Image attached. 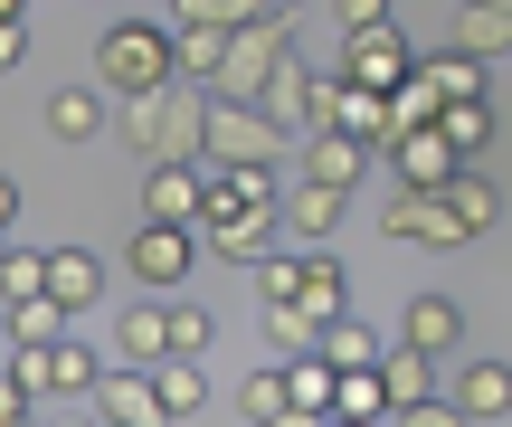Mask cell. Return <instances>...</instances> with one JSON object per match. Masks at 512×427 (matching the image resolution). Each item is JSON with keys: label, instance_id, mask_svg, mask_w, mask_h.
<instances>
[{"label": "cell", "instance_id": "6da1fadb", "mask_svg": "<svg viewBox=\"0 0 512 427\" xmlns=\"http://www.w3.org/2000/svg\"><path fill=\"white\" fill-rule=\"evenodd\" d=\"M95 380H105V361H95L76 333H57V342H10L0 418H19V427H29V418H38V399H67V409H86V399H95Z\"/></svg>", "mask_w": 512, "mask_h": 427}, {"label": "cell", "instance_id": "7a4b0ae2", "mask_svg": "<svg viewBox=\"0 0 512 427\" xmlns=\"http://www.w3.org/2000/svg\"><path fill=\"white\" fill-rule=\"evenodd\" d=\"M219 105V95H209ZM209 105L190 86H162V95H124V143L143 152V162H209Z\"/></svg>", "mask_w": 512, "mask_h": 427}, {"label": "cell", "instance_id": "3957f363", "mask_svg": "<svg viewBox=\"0 0 512 427\" xmlns=\"http://www.w3.org/2000/svg\"><path fill=\"white\" fill-rule=\"evenodd\" d=\"M95 86H114V105H124V95L181 86V38L152 29V19H114V29L95 38Z\"/></svg>", "mask_w": 512, "mask_h": 427}, {"label": "cell", "instance_id": "277c9868", "mask_svg": "<svg viewBox=\"0 0 512 427\" xmlns=\"http://www.w3.org/2000/svg\"><path fill=\"white\" fill-rule=\"evenodd\" d=\"M294 152V124H275L266 105H247V95H219L209 105V162L238 171V162H285Z\"/></svg>", "mask_w": 512, "mask_h": 427}, {"label": "cell", "instance_id": "5b68a950", "mask_svg": "<svg viewBox=\"0 0 512 427\" xmlns=\"http://www.w3.org/2000/svg\"><path fill=\"white\" fill-rule=\"evenodd\" d=\"M200 257H209L200 219H143V228H133V247H124L133 285H152V295H171V285H181V276H190Z\"/></svg>", "mask_w": 512, "mask_h": 427}, {"label": "cell", "instance_id": "8992f818", "mask_svg": "<svg viewBox=\"0 0 512 427\" xmlns=\"http://www.w3.org/2000/svg\"><path fill=\"white\" fill-rule=\"evenodd\" d=\"M342 76H361V86H380V95H399L408 76H418V48H408L399 29H342Z\"/></svg>", "mask_w": 512, "mask_h": 427}, {"label": "cell", "instance_id": "52a82bcc", "mask_svg": "<svg viewBox=\"0 0 512 427\" xmlns=\"http://www.w3.org/2000/svg\"><path fill=\"white\" fill-rule=\"evenodd\" d=\"M86 418H105V427H162V380L152 371H133V361H114L105 380H95V399H86Z\"/></svg>", "mask_w": 512, "mask_h": 427}, {"label": "cell", "instance_id": "ba28073f", "mask_svg": "<svg viewBox=\"0 0 512 427\" xmlns=\"http://www.w3.org/2000/svg\"><path fill=\"white\" fill-rule=\"evenodd\" d=\"M380 228H389V238H427V247H465V238H475V228L456 219V200H446V190H418V181L380 209Z\"/></svg>", "mask_w": 512, "mask_h": 427}, {"label": "cell", "instance_id": "9c48e42d", "mask_svg": "<svg viewBox=\"0 0 512 427\" xmlns=\"http://www.w3.org/2000/svg\"><path fill=\"white\" fill-rule=\"evenodd\" d=\"M389 171H399V181H418V190H446L465 171V152L446 143L437 124H418V133H399V143H389Z\"/></svg>", "mask_w": 512, "mask_h": 427}, {"label": "cell", "instance_id": "30bf717a", "mask_svg": "<svg viewBox=\"0 0 512 427\" xmlns=\"http://www.w3.org/2000/svg\"><path fill=\"white\" fill-rule=\"evenodd\" d=\"M209 209V171L200 162H152L143 171V219H200Z\"/></svg>", "mask_w": 512, "mask_h": 427}, {"label": "cell", "instance_id": "8fae6325", "mask_svg": "<svg viewBox=\"0 0 512 427\" xmlns=\"http://www.w3.org/2000/svg\"><path fill=\"white\" fill-rule=\"evenodd\" d=\"M171 38H181V76H190V86H219V76H228V48H238V29L171 10Z\"/></svg>", "mask_w": 512, "mask_h": 427}, {"label": "cell", "instance_id": "7c38bea8", "mask_svg": "<svg viewBox=\"0 0 512 427\" xmlns=\"http://www.w3.org/2000/svg\"><path fill=\"white\" fill-rule=\"evenodd\" d=\"M342 209H351V190H332V181H313V171H294V190H285V228L304 247H323L332 228H342Z\"/></svg>", "mask_w": 512, "mask_h": 427}, {"label": "cell", "instance_id": "4fadbf2b", "mask_svg": "<svg viewBox=\"0 0 512 427\" xmlns=\"http://www.w3.org/2000/svg\"><path fill=\"white\" fill-rule=\"evenodd\" d=\"M114 361L162 371V361H171V304H124V323H114Z\"/></svg>", "mask_w": 512, "mask_h": 427}, {"label": "cell", "instance_id": "5bb4252c", "mask_svg": "<svg viewBox=\"0 0 512 427\" xmlns=\"http://www.w3.org/2000/svg\"><path fill=\"white\" fill-rule=\"evenodd\" d=\"M48 295L67 304V314H95V304H105V257H95V247H48Z\"/></svg>", "mask_w": 512, "mask_h": 427}, {"label": "cell", "instance_id": "9a60e30c", "mask_svg": "<svg viewBox=\"0 0 512 427\" xmlns=\"http://www.w3.org/2000/svg\"><path fill=\"white\" fill-rule=\"evenodd\" d=\"M114 86H57L48 95V143H95V133L114 124Z\"/></svg>", "mask_w": 512, "mask_h": 427}, {"label": "cell", "instance_id": "2e32d148", "mask_svg": "<svg viewBox=\"0 0 512 427\" xmlns=\"http://www.w3.org/2000/svg\"><path fill=\"white\" fill-rule=\"evenodd\" d=\"M370 162H380V152H370L361 133H342V124H332V133H304V171H313V181H332V190H351Z\"/></svg>", "mask_w": 512, "mask_h": 427}, {"label": "cell", "instance_id": "e0dca14e", "mask_svg": "<svg viewBox=\"0 0 512 427\" xmlns=\"http://www.w3.org/2000/svg\"><path fill=\"white\" fill-rule=\"evenodd\" d=\"M427 361H437V352H427V342H408V333H399V342L380 352V371H389V409H399V418L437 399V380H427Z\"/></svg>", "mask_w": 512, "mask_h": 427}, {"label": "cell", "instance_id": "ac0fdd59", "mask_svg": "<svg viewBox=\"0 0 512 427\" xmlns=\"http://www.w3.org/2000/svg\"><path fill=\"white\" fill-rule=\"evenodd\" d=\"M399 333L427 342V352H456V342H465V304H456V295H408Z\"/></svg>", "mask_w": 512, "mask_h": 427}, {"label": "cell", "instance_id": "d6986e66", "mask_svg": "<svg viewBox=\"0 0 512 427\" xmlns=\"http://www.w3.org/2000/svg\"><path fill=\"white\" fill-rule=\"evenodd\" d=\"M285 380H294V418H332V399H342V371H332L323 352H294V361H285Z\"/></svg>", "mask_w": 512, "mask_h": 427}, {"label": "cell", "instance_id": "ffe728a7", "mask_svg": "<svg viewBox=\"0 0 512 427\" xmlns=\"http://www.w3.org/2000/svg\"><path fill=\"white\" fill-rule=\"evenodd\" d=\"M456 409L465 418H512V361H475L456 380Z\"/></svg>", "mask_w": 512, "mask_h": 427}, {"label": "cell", "instance_id": "44dd1931", "mask_svg": "<svg viewBox=\"0 0 512 427\" xmlns=\"http://www.w3.org/2000/svg\"><path fill=\"white\" fill-rule=\"evenodd\" d=\"M437 133L465 152V162H475V152L494 143V105H484V95H446V105H437Z\"/></svg>", "mask_w": 512, "mask_h": 427}, {"label": "cell", "instance_id": "7402d4cb", "mask_svg": "<svg viewBox=\"0 0 512 427\" xmlns=\"http://www.w3.org/2000/svg\"><path fill=\"white\" fill-rule=\"evenodd\" d=\"M313 352H323V361H332V371H361V361H380V352H389V342H380V333H370V323H361V314H332V323H323V342H313Z\"/></svg>", "mask_w": 512, "mask_h": 427}, {"label": "cell", "instance_id": "603a6c76", "mask_svg": "<svg viewBox=\"0 0 512 427\" xmlns=\"http://www.w3.org/2000/svg\"><path fill=\"white\" fill-rule=\"evenodd\" d=\"M427 76H437V95H484L494 86V57H475V48L446 38V48H427Z\"/></svg>", "mask_w": 512, "mask_h": 427}, {"label": "cell", "instance_id": "cb8c5ba5", "mask_svg": "<svg viewBox=\"0 0 512 427\" xmlns=\"http://www.w3.org/2000/svg\"><path fill=\"white\" fill-rule=\"evenodd\" d=\"M238 418H256V427H285V418H294V380H285V361H266V371L238 390Z\"/></svg>", "mask_w": 512, "mask_h": 427}, {"label": "cell", "instance_id": "d4e9b609", "mask_svg": "<svg viewBox=\"0 0 512 427\" xmlns=\"http://www.w3.org/2000/svg\"><path fill=\"white\" fill-rule=\"evenodd\" d=\"M304 304L313 323H332V314H351V285H342V257H304Z\"/></svg>", "mask_w": 512, "mask_h": 427}, {"label": "cell", "instance_id": "484cf974", "mask_svg": "<svg viewBox=\"0 0 512 427\" xmlns=\"http://www.w3.org/2000/svg\"><path fill=\"white\" fill-rule=\"evenodd\" d=\"M152 380H162V409H171V418H200V409H209V371H200L190 352H171Z\"/></svg>", "mask_w": 512, "mask_h": 427}, {"label": "cell", "instance_id": "4316f807", "mask_svg": "<svg viewBox=\"0 0 512 427\" xmlns=\"http://www.w3.org/2000/svg\"><path fill=\"white\" fill-rule=\"evenodd\" d=\"M332 418H399V409H389V371H380V361L342 371V399H332Z\"/></svg>", "mask_w": 512, "mask_h": 427}, {"label": "cell", "instance_id": "83f0119b", "mask_svg": "<svg viewBox=\"0 0 512 427\" xmlns=\"http://www.w3.org/2000/svg\"><path fill=\"white\" fill-rule=\"evenodd\" d=\"M446 29H456V48H475V57H503V48H512V19L484 10V0H456V19H446Z\"/></svg>", "mask_w": 512, "mask_h": 427}, {"label": "cell", "instance_id": "f1b7e54d", "mask_svg": "<svg viewBox=\"0 0 512 427\" xmlns=\"http://www.w3.org/2000/svg\"><path fill=\"white\" fill-rule=\"evenodd\" d=\"M304 95H313V67H304V57H285V67L266 76V95H256V105H266L275 124H294V133H304Z\"/></svg>", "mask_w": 512, "mask_h": 427}, {"label": "cell", "instance_id": "f546056e", "mask_svg": "<svg viewBox=\"0 0 512 427\" xmlns=\"http://www.w3.org/2000/svg\"><path fill=\"white\" fill-rule=\"evenodd\" d=\"M446 200H456V219H465V228H475V238H484V228H494V219H503V190H494V181H484V171H475V162H465V171H456V181H446Z\"/></svg>", "mask_w": 512, "mask_h": 427}, {"label": "cell", "instance_id": "4dcf8cb0", "mask_svg": "<svg viewBox=\"0 0 512 427\" xmlns=\"http://www.w3.org/2000/svg\"><path fill=\"white\" fill-rule=\"evenodd\" d=\"M313 342H323V323H313L304 304H266V352H275V361L313 352Z\"/></svg>", "mask_w": 512, "mask_h": 427}, {"label": "cell", "instance_id": "1f68e13d", "mask_svg": "<svg viewBox=\"0 0 512 427\" xmlns=\"http://www.w3.org/2000/svg\"><path fill=\"white\" fill-rule=\"evenodd\" d=\"M247 285H256V314H266V304H294L304 295V257H256Z\"/></svg>", "mask_w": 512, "mask_h": 427}, {"label": "cell", "instance_id": "d6a6232c", "mask_svg": "<svg viewBox=\"0 0 512 427\" xmlns=\"http://www.w3.org/2000/svg\"><path fill=\"white\" fill-rule=\"evenodd\" d=\"M351 76H313V95H304V133H332V124H351Z\"/></svg>", "mask_w": 512, "mask_h": 427}, {"label": "cell", "instance_id": "836d02e7", "mask_svg": "<svg viewBox=\"0 0 512 427\" xmlns=\"http://www.w3.org/2000/svg\"><path fill=\"white\" fill-rule=\"evenodd\" d=\"M29 295H48V257L38 247H10L0 257V304H29Z\"/></svg>", "mask_w": 512, "mask_h": 427}, {"label": "cell", "instance_id": "e575fe53", "mask_svg": "<svg viewBox=\"0 0 512 427\" xmlns=\"http://www.w3.org/2000/svg\"><path fill=\"white\" fill-rule=\"evenodd\" d=\"M437 105H446V95H437V76H427V57H418V76L389 95V114H399V133H418V124H437Z\"/></svg>", "mask_w": 512, "mask_h": 427}, {"label": "cell", "instance_id": "d590c367", "mask_svg": "<svg viewBox=\"0 0 512 427\" xmlns=\"http://www.w3.org/2000/svg\"><path fill=\"white\" fill-rule=\"evenodd\" d=\"M57 333H67V304H57V295L10 304V342H57Z\"/></svg>", "mask_w": 512, "mask_h": 427}, {"label": "cell", "instance_id": "8d00e7d4", "mask_svg": "<svg viewBox=\"0 0 512 427\" xmlns=\"http://www.w3.org/2000/svg\"><path fill=\"white\" fill-rule=\"evenodd\" d=\"M209 342H219V323H209V304H171V352L209 361Z\"/></svg>", "mask_w": 512, "mask_h": 427}, {"label": "cell", "instance_id": "74e56055", "mask_svg": "<svg viewBox=\"0 0 512 427\" xmlns=\"http://www.w3.org/2000/svg\"><path fill=\"white\" fill-rule=\"evenodd\" d=\"M181 10H190V19H219V29H247L266 0H181Z\"/></svg>", "mask_w": 512, "mask_h": 427}, {"label": "cell", "instance_id": "f35d334b", "mask_svg": "<svg viewBox=\"0 0 512 427\" xmlns=\"http://www.w3.org/2000/svg\"><path fill=\"white\" fill-rule=\"evenodd\" d=\"M332 19H342V29H380L389 0H332Z\"/></svg>", "mask_w": 512, "mask_h": 427}, {"label": "cell", "instance_id": "ab89813d", "mask_svg": "<svg viewBox=\"0 0 512 427\" xmlns=\"http://www.w3.org/2000/svg\"><path fill=\"white\" fill-rule=\"evenodd\" d=\"M484 10H503V19H512V0H484Z\"/></svg>", "mask_w": 512, "mask_h": 427}, {"label": "cell", "instance_id": "60d3db41", "mask_svg": "<svg viewBox=\"0 0 512 427\" xmlns=\"http://www.w3.org/2000/svg\"><path fill=\"white\" fill-rule=\"evenodd\" d=\"M285 10H304V0H285Z\"/></svg>", "mask_w": 512, "mask_h": 427}, {"label": "cell", "instance_id": "b9f144b4", "mask_svg": "<svg viewBox=\"0 0 512 427\" xmlns=\"http://www.w3.org/2000/svg\"><path fill=\"white\" fill-rule=\"evenodd\" d=\"M171 10H181V0H171Z\"/></svg>", "mask_w": 512, "mask_h": 427}, {"label": "cell", "instance_id": "7bdbcfd3", "mask_svg": "<svg viewBox=\"0 0 512 427\" xmlns=\"http://www.w3.org/2000/svg\"><path fill=\"white\" fill-rule=\"evenodd\" d=\"M114 10H124V0H114Z\"/></svg>", "mask_w": 512, "mask_h": 427}]
</instances>
